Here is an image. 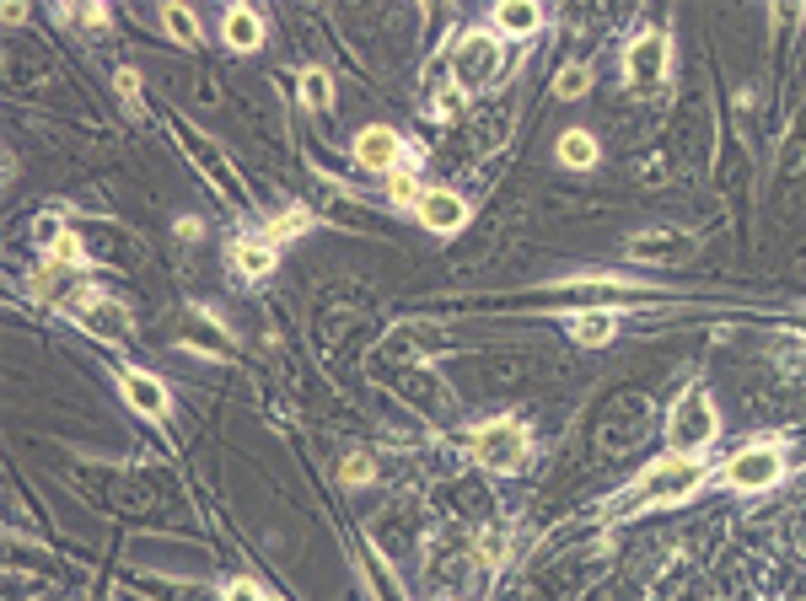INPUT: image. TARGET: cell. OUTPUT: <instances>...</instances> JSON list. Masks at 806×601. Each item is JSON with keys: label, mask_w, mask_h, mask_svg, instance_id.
<instances>
[{"label": "cell", "mask_w": 806, "mask_h": 601, "mask_svg": "<svg viewBox=\"0 0 806 601\" xmlns=\"http://www.w3.org/2000/svg\"><path fill=\"white\" fill-rule=\"evenodd\" d=\"M710 479L704 473V462L699 457H678V451H667L661 462H650L640 479L629 483L618 500H607L603 516L607 522H624V516H635V511H650V505H678V500H688L699 483Z\"/></svg>", "instance_id": "6da1fadb"}, {"label": "cell", "mask_w": 806, "mask_h": 601, "mask_svg": "<svg viewBox=\"0 0 806 601\" xmlns=\"http://www.w3.org/2000/svg\"><path fill=\"white\" fill-rule=\"evenodd\" d=\"M721 436V414H715V398L704 393V387H688L683 398L672 403V414H667V446L678 451V457H704L710 446Z\"/></svg>", "instance_id": "7a4b0ae2"}, {"label": "cell", "mask_w": 806, "mask_h": 601, "mask_svg": "<svg viewBox=\"0 0 806 601\" xmlns=\"http://www.w3.org/2000/svg\"><path fill=\"white\" fill-rule=\"evenodd\" d=\"M780 479H785V446H774V441H753L721 462V483L736 489V494H764Z\"/></svg>", "instance_id": "3957f363"}, {"label": "cell", "mask_w": 806, "mask_h": 601, "mask_svg": "<svg viewBox=\"0 0 806 601\" xmlns=\"http://www.w3.org/2000/svg\"><path fill=\"white\" fill-rule=\"evenodd\" d=\"M527 457H532V436L522 430V419H489L474 430V462L489 473H522Z\"/></svg>", "instance_id": "277c9868"}, {"label": "cell", "mask_w": 806, "mask_h": 601, "mask_svg": "<svg viewBox=\"0 0 806 601\" xmlns=\"http://www.w3.org/2000/svg\"><path fill=\"white\" fill-rule=\"evenodd\" d=\"M495 71H500V39L495 33H463L457 39V49H452V76H457V86L463 92H479V86H489L495 81Z\"/></svg>", "instance_id": "5b68a950"}, {"label": "cell", "mask_w": 806, "mask_h": 601, "mask_svg": "<svg viewBox=\"0 0 806 601\" xmlns=\"http://www.w3.org/2000/svg\"><path fill=\"white\" fill-rule=\"evenodd\" d=\"M667 60H672L667 33H635V43L624 49V76H629V86L650 92L656 81L667 76Z\"/></svg>", "instance_id": "8992f818"}, {"label": "cell", "mask_w": 806, "mask_h": 601, "mask_svg": "<svg viewBox=\"0 0 806 601\" xmlns=\"http://www.w3.org/2000/svg\"><path fill=\"white\" fill-rule=\"evenodd\" d=\"M414 215H420V226H425V232L452 237V232H463V226H468V200H463V194H452V189H425L420 204H414Z\"/></svg>", "instance_id": "52a82bcc"}, {"label": "cell", "mask_w": 806, "mask_h": 601, "mask_svg": "<svg viewBox=\"0 0 806 601\" xmlns=\"http://www.w3.org/2000/svg\"><path fill=\"white\" fill-rule=\"evenodd\" d=\"M399 157H403V135L393 124H365L356 135V167H365V172H393Z\"/></svg>", "instance_id": "ba28073f"}, {"label": "cell", "mask_w": 806, "mask_h": 601, "mask_svg": "<svg viewBox=\"0 0 806 601\" xmlns=\"http://www.w3.org/2000/svg\"><path fill=\"white\" fill-rule=\"evenodd\" d=\"M554 290L575 296V301H607V296H640L645 285L629 275H581V280H554Z\"/></svg>", "instance_id": "9c48e42d"}, {"label": "cell", "mask_w": 806, "mask_h": 601, "mask_svg": "<svg viewBox=\"0 0 806 601\" xmlns=\"http://www.w3.org/2000/svg\"><path fill=\"white\" fill-rule=\"evenodd\" d=\"M221 39H226V49H237V54L258 49L264 43V17L253 6H226L221 11Z\"/></svg>", "instance_id": "30bf717a"}, {"label": "cell", "mask_w": 806, "mask_h": 601, "mask_svg": "<svg viewBox=\"0 0 806 601\" xmlns=\"http://www.w3.org/2000/svg\"><path fill=\"white\" fill-rule=\"evenodd\" d=\"M119 387H124V398H129V408H140L151 419H167V387H161L151 371H124Z\"/></svg>", "instance_id": "8fae6325"}, {"label": "cell", "mask_w": 806, "mask_h": 601, "mask_svg": "<svg viewBox=\"0 0 806 601\" xmlns=\"http://www.w3.org/2000/svg\"><path fill=\"white\" fill-rule=\"evenodd\" d=\"M178 135H183V146L194 151V161H200L204 172H210V183H215V189H226V194H242L237 178H232V167H226V157H215V146L204 140L200 129H178Z\"/></svg>", "instance_id": "7c38bea8"}, {"label": "cell", "mask_w": 806, "mask_h": 601, "mask_svg": "<svg viewBox=\"0 0 806 601\" xmlns=\"http://www.w3.org/2000/svg\"><path fill=\"white\" fill-rule=\"evenodd\" d=\"M232 264H237L242 280H264L269 269H275V242L269 237H242L232 247Z\"/></svg>", "instance_id": "4fadbf2b"}, {"label": "cell", "mask_w": 806, "mask_h": 601, "mask_svg": "<svg viewBox=\"0 0 806 601\" xmlns=\"http://www.w3.org/2000/svg\"><path fill=\"white\" fill-rule=\"evenodd\" d=\"M495 28L511 33V39H532V33L543 28V6H532V0H506V6H495Z\"/></svg>", "instance_id": "5bb4252c"}, {"label": "cell", "mask_w": 806, "mask_h": 601, "mask_svg": "<svg viewBox=\"0 0 806 601\" xmlns=\"http://www.w3.org/2000/svg\"><path fill=\"white\" fill-rule=\"evenodd\" d=\"M613 333H618V318H613V312H581V318L570 322V339H575L581 350H607Z\"/></svg>", "instance_id": "9a60e30c"}, {"label": "cell", "mask_w": 806, "mask_h": 601, "mask_svg": "<svg viewBox=\"0 0 806 601\" xmlns=\"http://www.w3.org/2000/svg\"><path fill=\"white\" fill-rule=\"evenodd\" d=\"M597 157H603V151H597V135H592V129H564V135H560V161H564V167L592 172Z\"/></svg>", "instance_id": "2e32d148"}, {"label": "cell", "mask_w": 806, "mask_h": 601, "mask_svg": "<svg viewBox=\"0 0 806 601\" xmlns=\"http://www.w3.org/2000/svg\"><path fill=\"white\" fill-rule=\"evenodd\" d=\"M586 92H592V65H581V60L560 65V76H554V97H560V103H575V97H586Z\"/></svg>", "instance_id": "e0dca14e"}, {"label": "cell", "mask_w": 806, "mask_h": 601, "mask_svg": "<svg viewBox=\"0 0 806 601\" xmlns=\"http://www.w3.org/2000/svg\"><path fill=\"white\" fill-rule=\"evenodd\" d=\"M161 28L183 43V49H194V43H200V17H194L189 6H161Z\"/></svg>", "instance_id": "ac0fdd59"}, {"label": "cell", "mask_w": 806, "mask_h": 601, "mask_svg": "<svg viewBox=\"0 0 806 601\" xmlns=\"http://www.w3.org/2000/svg\"><path fill=\"white\" fill-rule=\"evenodd\" d=\"M301 103H307L312 114H322V108L333 103V76L318 71V65H307V71H301Z\"/></svg>", "instance_id": "d6986e66"}, {"label": "cell", "mask_w": 806, "mask_h": 601, "mask_svg": "<svg viewBox=\"0 0 806 601\" xmlns=\"http://www.w3.org/2000/svg\"><path fill=\"white\" fill-rule=\"evenodd\" d=\"M49 264H54V269H81V264H86V242H81L76 232L54 237L49 242Z\"/></svg>", "instance_id": "ffe728a7"}, {"label": "cell", "mask_w": 806, "mask_h": 601, "mask_svg": "<svg viewBox=\"0 0 806 601\" xmlns=\"http://www.w3.org/2000/svg\"><path fill=\"white\" fill-rule=\"evenodd\" d=\"M307 221H312V215H307L301 204H290V210H285L280 221H269V232H264V237H269L275 247H280V242H290L296 232H307Z\"/></svg>", "instance_id": "44dd1931"}, {"label": "cell", "mask_w": 806, "mask_h": 601, "mask_svg": "<svg viewBox=\"0 0 806 601\" xmlns=\"http://www.w3.org/2000/svg\"><path fill=\"white\" fill-rule=\"evenodd\" d=\"M420 194H425L420 178H409V172H393V178H388V200L393 204H420Z\"/></svg>", "instance_id": "7402d4cb"}, {"label": "cell", "mask_w": 806, "mask_h": 601, "mask_svg": "<svg viewBox=\"0 0 806 601\" xmlns=\"http://www.w3.org/2000/svg\"><path fill=\"white\" fill-rule=\"evenodd\" d=\"M339 473H344V483H371V473H377V462H371L365 451H350V457L339 462Z\"/></svg>", "instance_id": "603a6c76"}, {"label": "cell", "mask_w": 806, "mask_h": 601, "mask_svg": "<svg viewBox=\"0 0 806 601\" xmlns=\"http://www.w3.org/2000/svg\"><path fill=\"white\" fill-rule=\"evenodd\" d=\"M226 601H269V597L258 591V580H232V586H226Z\"/></svg>", "instance_id": "cb8c5ba5"}, {"label": "cell", "mask_w": 806, "mask_h": 601, "mask_svg": "<svg viewBox=\"0 0 806 601\" xmlns=\"http://www.w3.org/2000/svg\"><path fill=\"white\" fill-rule=\"evenodd\" d=\"M114 81H119L124 103H129V108H140V76H135V71H129V65H124V71H119V76H114Z\"/></svg>", "instance_id": "d4e9b609"}, {"label": "cell", "mask_w": 806, "mask_h": 601, "mask_svg": "<svg viewBox=\"0 0 806 601\" xmlns=\"http://www.w3.org/2000/svg\"><path fill=\"white\" fill-rule=\"evenodd\" d=\"M81 22H86V28H103V22H108V11H103V6H86V11H81Z\"/></svg>", "instance_id": "484cf974"}, {"label": "cell", "mask_w": 806, "mask_h": 601, "mask_svg": "<svg viewBox=\"0 0 806 601\" xmlns=\"http://www.w3.org/2000/svg\"><path fill=\"white\" fill-rule=\"evenodd\" d=\"M802 328H806V318H802Z\"/></svg>", "instance_id": "4316f807"}]
</instances>
